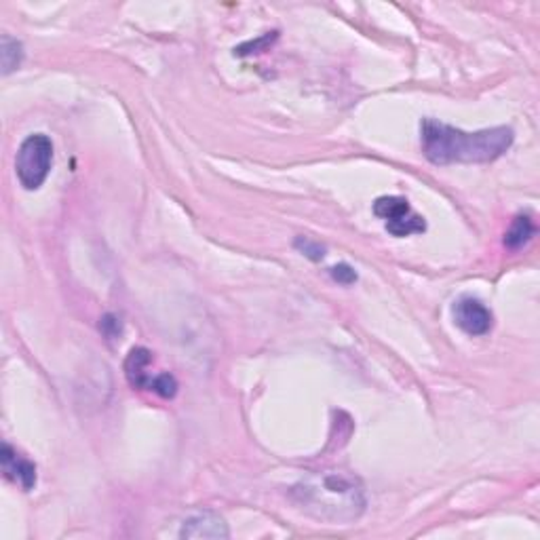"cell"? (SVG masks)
<instances>
[{
    "instance_id": "cell-14",
    "label": "cell",
    "mask_w": 540,
    "mask_h": 540,
    "mask_svg": "<svg viewBox=\"0 0 540 540\" xmlns=\"http://www.w3.org/2000/svg\"><path fill=\"white\" fill-rule=\"evenodd\" d=\"M329 275H332L334 281L340 283V286H353V283H357L355 269H353V266L346 264V262L336 264L334 269L329 270Z\"/></svg>"
},
{
    "instance_id": "cell-4",
    "label": "cell",
    "mask_w": 540,
    "mask_h": 540,
    "mask_svg": "<svg viewBox=\"0 0 540 540\" xmlns=\"http://www.w3.org/2000/svg\"><path fill=\"white\" fill-rule=\"evenodd\" d=\"M374 213L385 220L386 232L397 239L427 230L425 218L411 212L408 199L403 196H380L374 203Z\"/></svg>"
},
{
    "instance_id": "cell-1",
    "label": "cell",
    "mask_w": 540,
    "mask_h": 540,
    "mask_svg": "<svg viewBox=\"0 0 540 540\" xmlns=\"http://www.w3.org/2000/svg\"><path fill=\"white\" fill-rule=\"evenodd\" d=\"M513 139L515 133L511 127H492L469 133L435 119H425L420 123L422 153L433 165L492 162L507 153Z\"/></svg>"
},
{
    "instance_id": "cell-10",
    "label": "cell",
    "mask_w": 540,
    "mask_h": 540,
    "mask_svg": "<svg viewBox=\"0 0 540 540\" xmlns=\"http://www.w3.org/2000/svg\"><path fill=\"white\" fill-rule=\"evenodd\" d=\"M0 60H3V74H11L15 68H20L23 60V46L20 40L4 34L3 45H0Z\"/></svg>"
},
{
    "instance_id": "cell-13",
    "label": "cell",
    "mask_w": 540,
    "mask_h": 540,
    "mask_svg": "<svg viewBox=\"0 0 540 540\" xmlns=\"http://www.w3.org/2000/svg\"><path fill=\"white\" fill-rule=\"evenodd\" d=\"M153 393L165 399H173L178 393V380L171 374H159L153 382Z\"/></svg>"
},
{
    "instance_id": "cell-7",
    "label": "cell",
    "mask_w": 540,
    "mask_h": 540,
    "mask_svg": "<svg viewBox=\"0 0 540 540\" xmlns=\"http://www.w3.org/2000/svg\"><path fill=\"white\" fill-rule=\"evenodd\" d=\"M179 538H228V526L216 513H199L184 521Z\"/></svg>"
},
{
    "instance_id": "cell-12",
    "label": "cell",
    "mask_w": 540,
    "mask_h": 540,
    "mask_svg": "<svg viewBox=\"0 0 540 540\" xmlns=\"http://www.w3.org/2000/svg\"><path fill=\"white\" fill-rule=\"evenodd\" d=\"M278 38V32H270V34H264L262 38H255L252 40V43H245L241 45L239 49L235 51V55L239 57H245V55H252V54H262V51L269 49V46L275 43V40Z\"/></svg>"
},
{
    "instance_id": "cell-2",
    "label": "cell",
    "mask_w": 540,
    "mask_h": 540,
    "mask_svg": "<svg viewBox=\"0 0 540 540\" xmlns=\"http://www.w3.org/2000/svg\"><path fill=\"white\" fill-rule=\"evenodd\" d=\"M289 494L306 515L325 524L348 526L365 511L361 481L342 471L312 473L300 479Z\"/></svg>"
},
{
    "instance_id": "cell-3",
    "label": "cell",
    "mask_w": 540,
    "mask_h": 540,
    "mask_svg": "<svg viewBox=\"0 0 540 540\" xmlns=\"http://www.w3.org/2000/svg\"><path fill=\"white\" fill-rule=\"evenodd\" d=\"M54 162V142L45 133H34L21 142L15 156V173L26 190H38L45 184Z\"/></svg>"
},
{
    "instance_id": "cell-9",
    "label": "cell",
    "mask_w": 540,
    "mask_h": 540,
    "mask_svg": "<svg viewBox=\"0 0 540 540\" xmlns=\"http://www.w3.org/2000/svg\"><path fill=\"white\" fill-rule=\"evenodd\" d=\"M534 235H536L534 220L528 216V213H519V216L511 222L509 230L504 232V247L511 249V252H515V249H521L524 245H528Z\"/></svg>"
},
{
    "instance_id": "cell-11",
    "label": "cell",
    "mask_w": 540,
    "mask_h": 540,
    "mask_svg": "<svg viewBox=\"0 0 540 540\" xmlns=\"http://www.w3.org/2000/svg\"><path fill=\"white\" fill-rule=\"evenodd\" d=\"M294 247L298 249L302 255H306V258L312 260V262H319V260H323L325 252H328V249H325L321 243L312 241V239H309V237H298V239L294 241Z\"/></svg>"
},
{
    "instance_id": "cell-6",
    "label": "cell",
    "mask_w": 540,
    "mask_h": 540,
    "mask_svg": "<svg viewBox=\"0 0 540 540\" xmlns=\"http://www.w3.org/2000/svg\"><path fill=\"white\" fill-rule=\"evenodd\" d=\"M0 462H3V473L9 481H13L21 490L30 492L37 486V464L20 454L13 445L4 444L0 452Z\"/></svg>"
},
{
    "instance_id": "cell-8",
    "label": "cell",
    "mask_w": 540,
    "mask_h": 540,
    "mask_svg": "<svg viewBox=\"0 0 540 540\" xmlns=\"http://www.w3.org/2000/svg\"><path fill=\"white\" fill-rule=\"evenodd\" d=\"M153 363V353L144 346L131 348L129 355L125 359V376L133 388L139 391H153L154 378L148 374V365Z\"/></svg>"
},
{
    "instance_id": "cell-15",
    "label": "cell",
    "mask_w": 540,
    "mask_h": 540,
    "mask_svg": "<svg viewBox=\"0 0 540 540\" xmlns=\"http://www.w3.org/2000/svg\"><path fill=\"white\" fill-rule=\"evenodd\" d=\"M100 332L106 336L108 340H116L120 334H123V325H120V319L114 315H106L102 317L100 321Z\"/></svg>"
},
{
    "instance_id": "cell-5",
    "label": "cell",
    "mask_w": 540,
    "mask_h": 540,
    "mask_svg": "<svg viewBox=\"0 0 540 540\" xmlns=\"http://www.w3.org/2000/svg\"><path fill=\"white\" fill-rule=\"evenodd\" d=\"M454 323L469 336H486L494 325V315L484 302L464 295L454 304Z\"/></svg>"
}]
</instances>
